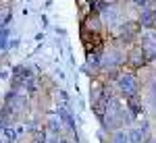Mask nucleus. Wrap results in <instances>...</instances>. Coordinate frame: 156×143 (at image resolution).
Instances as JSON below:
<instances>
[{
	"label": "nucleus",
	"instance_id": "1",
	"mask_svg": "<svg viewBox=\"0 0 156 143\" xmlns=\"http://www.w3.org/2000/svg\"><path fill=\"white\" fill-rule=\"evenodd\" d=\"M115 87H117V94L123 95V97H133V95H140L142 94V79L140 75L131 69H123L119 73V77L115 79Z\"/></svg>",
	"mask_w": 156,
	"mask_h": 143
},
{
	"label": "nucleus",
	"instance_id": "4",
	"mask_svg": "<svg viewBox=\"0 0 156 143\" xmlns=\"http://www.w3.org/2000/svg\"><path fill=\"white\" fill-rule=\"evenodd\" d=\"M108 143H131V141H129V133L125 131V129L112 133V137H110V141H108Z\"/></svg>",
	"mask_w": 156,
	"mask_h": 143
},
{
	"label": "nucleus",
	"instance_id": "3",
	"mask_svg": "<svg viewBox=\"0 0 156 143\" xmlns=\"http://www.w3.org/2000/svg\"><path fill=\"white\" fill-rule=\"evenodd\" d=\"M46 129H48L50 135L62 137V129H67V127H65V122L58 118V114H50L48 118H46Z\"/></svg>",
	"mask_w": 156,
	"mask_h": 143
},
{
	"label": "nucleus",
	"instance_id": "2",
	"mask_svg": "<svg viewBox=\"0 0 156 143\" xmlns=\"http://www.w3.org/2000/svg\"><path fill=\"white\" fill-rule=\"evenodd\" d=\"M148 64H152V60L148 56V52L144 50V46H140V44H133V46L127 48V69H131V71H142L144 66Z\"/></svg>",
	"mask_w": 156,
	"mask_h": 143
}]
</instances>
